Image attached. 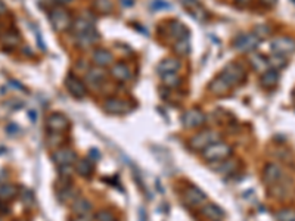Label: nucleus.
<instances>
[{
    "label": "nucleus",
    "instance_id": "nucleus-44",
    "mask_svg": "<svg viewBox=\"0 0 295 221\" xmlns=\"http://www.w3.org/2000/svg\"><path fill=\"white\" fill-rule=\"evenodd\" d=\"M236 2H238V3H250L251 0H236Z\"/></svg>",
    "mask_w": 295,
    "mask_h": 221
},
{
    "label": "nucleus",
    "instance_id": "nucleus-3",
    "mask_svg": "<svg viewBox=\"0 0 295 221\" xmlns=\"http://www.w3.org/2000/svg\"><path fill=\"white\" fill-rule=\"evenodd\" d=\"M183 202L189 208H199L207 203V196L195 186H188L183 192Z\"/></svg>",
    "mask_w": 295,
    "mask_h": 221
},
{
    "label": "nucleus",
    "instance_id": "nucleus-33",
    "mask_svg": "<svg viewBox=\"0 0 295 221\" xmlns=\"http://www.w3.org/2000/svg\"><path fill=\"white\" fill-rule=\"evenodd\" d=\"M277 221H295V209L294 208H285L276 212Z\"/></svg>",
    "mask_w": 295,
    "mask_h": 221
},
{
    "label": "nucleus",
    "instance_id": "nucleus-30",
    "mask_svg": "<svg viewBox=\"0 0 295 221\" xmlns=\"http://www.w3.org/2000/svg\"><path fill=\"white\" fill-rule=\"evenodd\" d=\"M77 173L83 177H90L93 173V165L89 160H80L77 162Z\"/></svg>",
    "mask_w": 295,
    "mask_h": 221
},
{
    "label": "nucleus",
    "instance_id": "nucleus-32",
    "mask_svg": "<svg viewBox=\"0 0 295 221\" xmlns=\"http://www.w3.org/2000/svg\"><path fill=\"white\" fill-rule=\"evenodd\" d=\"M174 52L177 55H188L190 52V43H189V39H180L174 43Z\"/></svg>",
    "mask_w": 295,
    "mask_h": 221
},
{
    "label": "nucleus",
    "instance_id": "nucleus-5",
    "mask_svg": "<svg viewBox=\"0 0 295 221\" xmlns=\"http://www.w3.org/2000/svg\"><path fill=\"white\" fill-rule=\"evenodd\" d=\"M50 22H52V25H53V28L56 31H65V30H68L72 25L69 14L65 9H62V8H55L52 11V14H50Z\"/></svg>",
    "mask_w": 295,
    "mask_h": 221
},
{
    "label": "nucleus",
    "instance_id": "nucleus-21",
    "mask_svg": "<svg viewBox=\"0 0 295 221\" xmlns=\"http://www.w3.org/2000/svg\"><path fill=\"white\" fill-rule=\"evenodd\" d=\"M232 87L228 84L226 80H223L220 76L217 79H214L211 83H210V90L214 93V95H226Z\"/></svg>",
    "mask_w": 295,
    "mask_h": 221
},
{
    "label": "nucleus",
    "instance_id": "nucleus-37",
    "mask_svg": "<svg viewBox=\"0 0 295 221\" xmlns=\"http://www.w3.org/2000/svg\"><path fill=\"white\" fill-rule=\"evenodd\" d=\"M96 220H98V221H115V217H114V214H112L111 211L102 209V211L98 212Z\"/></svg>",
    "mask_w": 295,
    "mask_h": 221
},
{
    "label": "nucleus",
    "instance_id": "nucleus-39",
    "mask_svg": "<svg viewBox=\"0 0 295 221\" xmlns=\"http://www.w3.org/2000/svg\"><path fill=\"white\" fill-rule=\"evenodd\" d=\"M258 39H263V37H267L270 34V28L269 27H257L255 28V33H254Z\"/></svg>",
    "mask_w": 295,
    "mask_h": 221
},
{
    "label": "nucleus",
    "instance_id": "nucleus-24",
    "mask_svg": "<svg viewBox=\"0 0 295 221\" xmlns=\"http://www.w3.org/2000/svg\"><path fill=\"white\" fill-rule=\"evenodd\" d=\"M250 60H251V65L254 66V69L255 71H258V72H266L267 69H270V65H269V58H264V56H261V55H258V53H254L251 58H250Z\"/></svg>",
    "mask_w": 295,
    "mask_h": 221
},
{
    "label": "nucleus",
    "instance_id": "nucleus-45",
    "mask_svg": "<svg viewBox=\"0 0 295 221\" xmlns=\"http://www.w3.org/2000/svg\"><path fill=\"white\" fill-rule=\"evenodd\" d=\"M61 3H63V5H66V3H69V2H72V0H59Z\"/></svg>",
    "mask_w": 295,
    "mask_h": 221
},
{
    "label": "nucleus",
    "instance_id": "nucleus-43",
    "mask_svg": "<svg viewBox=\"0 0 295 221\" xmlns=\"http://www.w3.org/2000/svg\"><path fill=\"white\" fill-rule=\"evenodd\" d=\"M261 2H263L264 5H267V6H274L276 0H261Z\"/></svg>",
    "mask_w": 295,
    "mask_h": 221
},
{
    "label": "nucleus",
    "instance_id": "nucleus-12",
    "mask_svg": "<svg viewBox=\"0 0 295 221\" xmlns=\"http://www.w3.org/2000/svg\"><path fill=\"white\" fill-rule=\"evenodd\" d=\"M66 90L74 96V98H84L86 96V86L74 76H68L65 80Z\"/></svg>",
    "mask_w": 295,
    "mask_h": 221
},
{
    "label": "nucleus",
    "instance_id": "nucleus-15",
    "mask_svg": "<svg viewBox=\"0 0 295 221\" xmlns=\"http://www.w3.org/2000/svg\"><path fill=\"white\" fill-rule=\"evenodd\" d=\"M183 6L186 8V11L198 21H204L205 20V11L202 9V6L196 2V0H182Z\"/></svg>",
    "mask_w": 295,
    "mask_h": 221
},
{
    "label": "nucleus",
    "instance_id": "nucleus-7",
    "mask_svg": "<svg viewBox=\"0 0 295 221\" xmlns=\"http://www.w3.org/2000/svg\"><path fill=\"white\" fill-rule=\"evenodd\" d=\"M52 158L58 167H66V165H72L77 161V154L72 149H69V147H61V149H58L52 155Z\"/></svg>",
    "mask_w": 295,
    "mask_h": 221
},
{
    "label": "nucleus",
    "instance_id": "nucleus-27",
    "mask_svg": "<svg viewBox=\"0 0 295 221\" xmlns=\"http://www.w3.org/2000/svg\"><path fill=\"white\" fill-rule=\"evenodd\" d=\"M93 60L99 66H106L112 63V55L108 50H96L93 55Z\"/></svg>",
    "mask_w": 295,
    "mask_h": 221
},
{
    "label": "nucleus",
    "instance_id": "nucleus-31",
    "mask_svg": "<svg viewBox=\"0 0 295 221\" xmlns=\"http://www.w3.org/2000/svg\"><path fill=\"white\" fill-rule=\"evenodd\" d=\"M161 80L169 87H176V86L180 84V77L177 76L176 72H166V74H163Z\"/></svg>",
    "mask_w": 295,
    "mask_h": 221
},
{
    "label": "nucleus",
    "instance_id": "nucleus-35",
    "mask_svg": "<svg viewBox=\"0 0 295 221\" xmlns=\"http://www.w3.org/2000/svg\"><path fill=\"white\" fill-rule=\"evenodd\" d=\"M3 44L8 47V49H14V47H17L18 46V43H20V37H18V34H15V33H8L5 37H3Z\"/></svg>",
    "mask_w": 295,
    "mask_h": 221
},
{
    "label": "nucleus",
    "instance_id": "nucleus-17",
    "mask_svg": "<svg viewBox=\"0 0 295 221\" xmlns=\"http://www.w3.org/2000/svg\"><path fill=\"white\" fill-rule=\"evenodd\" d=\"M202 215L208 220H212V221H218L221 217H225V212L221 208H218L217 205L214 203H205L201 209Z\"/></svg>",
    "mask_w": 295,
    "mask_h": 221
},
{
    "label": "nucleus",
    "instance_id": "nucleus-25",
    "mask_svg": "<svg viewBox=\"0 0 295 221\" xmlns=\"http://www.w3.org/2000/svg\"><path fill=\"white\" fill-rule=\"evenodd\" d=\"M180 69V62L174 58H167L164 59L160 66H158V71L161 74H166V72H177Z\"/></svg>",
    "mask_w": 295,
    "mask_h": 221
},
{
    "label": "nucleus",
    "instance_id": "nucleus-1",
    "mask_svg": "<svg viewBox=\"0 0 295 221\" xmlns=\"http://www.w3.org/2000/svg\"><path fill=\"white\" fill-rule=\"evenodd\" d=\"M232 154L231 146L223 141H215L202 151V157L210 162H218L229 158Z\"/></svg>",
    "mask_w": 295,
    "mask_h": 221
},
{
    "label": "nucleus",
    "instance_id": "nucleus-28",
    "mask_svg": "<svg viewBox=\"0 0 295 221\" xmlns=\"http://www.w3.org/2000/svg\"><path fill=\"white\" fill-rule=\"evenodd\" d=\"M58 198L62 201V202H69V201H74L76 199V190H74L72 186L69 184H65L62 189L58 190Z\"/></svg>",
    "mask_w": 295,
    "mask_h": 221
},
{
    "label": "nucleus",
    "instance_id": "nucleus-9",
    "mask_svg": "<svg viewBox=\"0 0 295 221\" xmlns=\"http://www.w3.org/2000/svg\"><path fill=\"white\" fill-rule=\"evenodd\" d=\"M182 122L186 128H198L205 122V115L198 109H189L183 114Z\"/></svg>",
    "mask_w": 295,
    "mask_h": 221
},
{
    "label": "nucleus",
    "instance_id": "nucleus-2",
    "mask_svg": "<svg viewBox=\"0 0 295 221\" xmlns=\"http://www.w3.org/2000/svg\"><path fill=\"white\" fill-rule=\"evenodd\" d=\"M215 141H220V134L217 131L207 130L190 139V147L195 151H204L205 147H208L210 144H212Z\"/></svg>",
    "mask_w": 295,
    "mask_h": 221
},
{
    "label": "nucleus",
    "instance_id": "nucleus-36",
    "mask_svg": "<svg viewBox=\"0 0 295 221\" xmlns=\"http://www.w3.org/2000/svg\"><path fill=\"white\" fill-rule=\"evenodd\" d=\"M63 141V137L59 133H52L47 136V144L49 146H61V143Z\"/></svg>",
    "mask_w": 295,
    "mask_h": 221
},
{
    "label": "nucleus",
    "instance_id": "nucleus-20",
    "mask_svg": "<svg viewBox=\"0 0 295 221\" xmlns=\"http://www.w3.org/2000/svg\"><path fill=\"white\" fill-rule=\"evenodd\" d=\"M261 86L264 87H274L279 83V71L277 69H267L263 76H261Z\"/></svg>",
    "mask_w": 295,
    "mask_h": 221
},
{
    "label": "nucleus",
    "instance_id": "nucleus-10",
    "mask_svg": "<svg viewBox=\"0 0 295 221\" xmlns=\"http://www.w3.org/2000/svg\"><path fill=\"white\" fill-rule=\"evenodd\" d=\"M272 50L274 55H282V56L289 55L295 52V41L288 37H279L272 41Z\"/></svg>",
    "mask_w": 295,
    "mask_h": 221
},
{
    "label": "nucleus",
    "instance_id": "nucleus-19",
    "mask_svg": "<svg viewBox=\"0 0 295 221\" xmlns=\"http://www.w3.org/2000/svg\"><path fill=\"white\" fill-rule=\"evenodd\" d=\"M92 209V205L87 199L84 198H76L72 201V212L76 215H84L89 214Z\"/></svg>",
    "mask_w": 295,
    "mask_h": 221
},
{
    "label": "nucleus",
    "instance_id": "nucleus-26",
    "mask_svg": "<svg viewBox=\"0 0 295 221\" xmlns=\"http://www.w3.org/2000/svg\"><path fill=\"white\" fill-rule=\"evenodd\" d=\"M170 33L174 39L180 40V39H188L189 37V33H188V28L179 22V21H173L171 22V28H170Z\"/></svg>",
    "mask_w": 295,
    "mask_h": 221
},
{
    "label": "nucleus",
    "instance_id": "nucleus-42",
    "mask_svg": "<svg viewBox=\"0 0 295 221\" xmlns=\"http://www.w3.org/2000/svg\"><path fill=\"white\" fill-rule=\"evenodd\" d=\"M6 5H5V2L3 0H0V15H3V14H6Z\"/></svg>",
    "mask_w": 295,
    "mask_h": 221
},
{
    "label": "nucleus",
    "instance_id": "nucleus-6",
    "mask_svg": "<svg viewBox=\"0 0 295 221\" xmlns=\"http://www.w3.org/2000/svg\"><path fill=\"white\" fill-rule=\"evenodd\" d=\"M258 44H260V39L254 33H245V34L236 37V40L233 43L235 49L239 52H251V50L257 49Z\"/></svg>",
    "mask_w": 295,
    "mask_h": 221
},
{
    "label": "nucleus",
    "instance_id": "nucleus-29",
    "mask_svg": "<svg viewBox=\"0 0 295 221\" xmlns=\"http://www.w3.org/2000/svg\"><path fill=\"white\" fill-rule=\"evenodd\" d=\"M92 28H93L92 22H89L86 18H79L76 22H74V25H72V30H74V33H76L77 36H80V34H83V33H86V31H89Z\"/></svg>",
    "mask_w": 295,
    "mask_h": 221
},
{
    "label": "nucleus",
    "instance_id": "nucleus-16",
    "mask_svg": "<svg viewBox=\"0 0 295 221\" xmlns=\"http://www.w3.org/2000/svg\"><path fill=\"white\" fill-rule=\"evenodd\" d=\"M111 74L114 79H117L118 81H123V83H126L131 79V71L124 63H115L111 69Z\"/></svg>",
    "mask_w": 295,
    "mask_h": 221
},
{
    "label": "nucleus",
    "instance_id": "nucleus-38",
    "mask_svg": "<svg viewBox=\"0 0 295 221\" xmlns=\"http://www.w3.org/2000/svg\"><path fill=\"white\" fill-rule=\"evenodd\" d=\"M96 8L101 11V14H109L112 11V5L109 0H98Z\"/></svg>",
    "mask_w": 295,
    "mask_h": 221
},
{
    "label": "nucleus",
    "instance_id": "nucleus-40",
    "mask_svg": "<svg viewBox=\"0 0 295 221\" xmlns=\"http://www.w3.org/2000/svg\"><path fill=\"white\" fill-rule=\"evenodd\" d=\"M170 6H169V3H166V2H154L152 3V9H169Z\"/></svg>",
    "mask_w": 295,
    "mask_h": 221
},
{
    "label": "nucleus",
    "instance_id": "nucleus-14",
    "mask_svg": "<svg viewBox=\"0 0 295 221\" xmlns=\"http://www.w3.org/2000/svg\"><path fill=\"white\" fill-rule=\"evenodd\" d=\"M238 165H239V162L229 157V158H226L223 161H218L214 165V168H215L214 171H217L218 174H223V176H229V174H232V173H235L238 170Z\"/></svg>",
    "mask_w": 295,
    "mask_h": 221
},
{
    "label": "nucleus",
    "instance_id": "nucleus-8",
    "mask_svg": "<svg viewBox=\"0 0 295 221\" xmlns=\"http://www.w3.org/2000/svg\"><path fill=\"white\" fill-rule=\"evenodd\" d=\"M282 177H283V171H282V168L277 164H267L266 165L264 174H263L266 186H269V187L276 186L277 183H280Z\"/></svg>",
    "mask_w": 295,
    "mask_h": 221
},
{
    "label": "nucleus",
    "instance_id": "nucleus-34",
    "mask_svg": "<svg viewBox=\"0 0 295 221\" xmlns=\"http://www.w3.org/2000/svg\"><path fill=\"white\" fill-rule=\"evenodd\" d=\"M269 65L273 69H280L286 66V58L282 55H273L272 58H269Z\"/></svg>",
    "mask_w": 295,
    "mask_h": 221
},
{
    "label": "nucleus",
    "instance_id": "nucleus-13",
    "mask_svg": "<svg viewBox=\"0 0 295 221\" xmlns=\"http://www.w3.org/2000/svg\"><path fill=\"white\" fill-rule=\"evenodd\" d=\"M104 108L109 114H117V115L131 111V105L128 102H126V100H121V99H109V100L105 102Z\"/></svg>",
    "mask_w": 295,
    "mask_h": 221
},
{
    "label": "nucleus",
    "instance_id": "nucleus-4",
    "mask_svg": "<svg viewBox=\"0 0 295 221\" xmlns=\"http://www.w3.org/2000/svg\"><path fill=\"white\" fill-rule=\"evenodd\" d=\"M220 77L223 79V80H226L231 87H233V86L239 84L244 80L245 72H244V68L241 65H238V63H229L228 66H225L223 71H221Z\"/></svg>",
    "mask_w": 295,
    "mask_h": 221
},
{
    "label": "nucleus",
    "instance_id": "nucleus-18",
    "mask_svg": "<svg viewBox=\"0 0 295 221\" xmlns=\"http://www.w3.org/2000/svg\"><path fill=\"white\" fill-rule=\"evenodd\" d=\"M98 40H99V36H98V33L95 31V28L86 31V33H83V34H80V36H77V44H79L80 47H90V46H93L95 43H98Z\"/></svg>",
    "mask_w": 295,
    "mask_h": 221
},
{
    "label": "nucleus",
    "instance_id": "nucleus-41",
    "mask_svg": "<svg viewBox=\"0 0 295 221\" xmlns=\"http://www.w3.org/2000/svg\"><path fill=\"white\" fill-rule=\"evenodd\" d=\"M71 221H92V217H90L89 214H84V215H77V217H74Z\"/></svg>",
    "mask_w": 295,
    "mask_h": 221
},
{
    "label": "nucleus",
    "instance_id": "nucleus-11",
    "mask_svg": "<svg viewBox=\"0 0 295 221\" xmlns=\"http://www.w3.org/2000/svg\"><path fill=\"white\" fill-rule=\"evenodd\" d=\"M68 127H69V122H68L66 117L62 115V114L56 112V114H52L47 118V128L52 133H63Z\"/></svg>",
    "mask_w": 295,
    "mask_h": 221
},
{
    "label": "nucleus",
    "instance_id": "nucleus-23",
    "mask_svg": "<svg viewBox=\"0 0 295 221\" xmlns=\"http://www.w3.org/2000/svg\"><path fill=\"white\" fill-rule=\"evenodd\" d=\"M18 187L15 186V184H2L0 186V201H5V202H8V201H11V199H14V198H17L18 196Z\"/></svg>",
    "mask_w": 295,
    "mask_h": 221
},
{
    "label": "nucleus",
    "instance_id": "nucleus-22",
    "mask_svg": "<svg viewBox=\"0 0 295 221\" xmlns=\"http://www.w3.org/2000/svg\"><path fill=\"white\" fill-rule=\"evenodd\" d=\"M86 80L92 87H98L101 83H104L105 80V72L99 68H92L87 74H86Z\"/></svg>",
    "mask_w": 295,
    "mask_h": 221
}]
</instances>
